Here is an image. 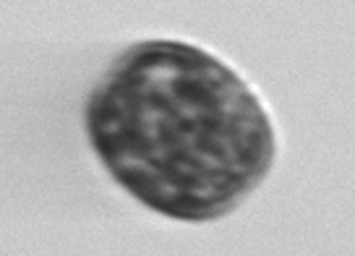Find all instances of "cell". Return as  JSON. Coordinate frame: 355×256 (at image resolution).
Wrapping results in <instances>:
<instances>
[{"instance_id": "6da1fadb", "label": "cell", "mask_w": 355, "mask_h": 256, "mask_svg": "<svg viewBox=\"0 0 355 256\" xmlns=\"http://www.w3.org/2000/svg\"><path fill=\"white\" fill-rule=\"evenodd\" d=\"M87 121L112 178L178 220L230 212L275 155L272 123L248 84L183 42L128 50L97 87Z\"/></svg>"}]
</instances>
